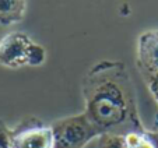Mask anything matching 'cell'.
Segmentation results:
<instances>
[{"mask_svg":"<svg viewBox=\"0 0 158 148\" xmlns=\"http://www.w3.org/2000/svg\"><path fill=\"white\" fill-rule=\"evenodd\" d=\"M136 63L143 77L158 73V30L147 31L139 36Z\"/></svg>","mask_w":158,"mask_h":148,"instance_id":"obj_5","label":"cell"},{"mask_svg":"<svg viewBox=\"0 0 158 148\" xmlns=\"http://www.w3.org/2000/svg\"><path fill=\"white\" fill-rule=\"evenodd\" d=\"M11 148H53L52 127L36 116H27L11 129Z\"/></svg>","mask_w":158,"mask_h":148,"instance_id":"obj_4","label":"cell"},{"mask_svg":"<svg viewBox=\"0 0 158 148\" xmlns=\"http://www.w3.org/2000/svg\"><path fill=\"white\" fill-rule=\"evenodd\" d=\"M125 142L127 148H158V131L144 130L126 134Z\"/></svg>","mask_w":158,"mask_h":148,"instance_id":"obj_7","label":"cell"},{"mask_svg":"<svg viewBox=\"0 0 158 148\" xmlns=\"http://www.w3.org/2000/svg\"><path fill=\"white\" fill-rule=\"evenodd\" d=\"M84 113L104 134L126 136L144 130L136 99V89L125 63L102 60L85 73L81 81Z\"/></svg>","mask_w":158,"mask_h":148,"instance_id":"obj_1","label":"cell"},{"mask_svg":"<svg viewBox=\"0 0 158 148\" xmlns=\"http://www.w3.org/2000/svg\"><path fill=\"white\" fill-rule=\"evenodd\" d=\"M0 148H11V129L0 119Z\"/></svg>","mask_w":158,"mask_h":148,"instance_id":"obj_9","label":"cell"},{"mask_svg":"<svg viewBox=\"0 0 158 148\" xmlns=\"http://www.w3.org/2000/svg\"><path fill=\"white\" fill-rule=\"evenodd\" d=\"M143 78H144V81H146L147 87H148L150 94L152 95L154 101L157 102V105H158V73L150 74V76H146V77H143Z\"/></svg>","mask_w":158,"mask_h":148,"instance_id":"obj_10","label":"cell"},{"mask_svg":"<svg viewBox=\"0 0 158 148\" xmlns=\"http://www.w3.org/2000/svg\"><path fill=\"white\" fill-rule=\"evenodd\" d=\"M53 148H84L91 140L99 137L97 129L85 113L59 119L51 125Z\"/></svg>","mask_w":158,"mask_h":148,"instance_id":"obj_3","label":"cell"},{"mask_svg":"<svg viewBox=\"0 0 158 148\" xmlns=\"http://www.w3.org/2000/svg\"><path fill=\"white\" fill-rule=\"evenodd\" d=\"M46 60V51L24 32H10L0 41V66L20 68L41 66Z\"/></svg>","mask_w":158,"mask_h":148,"instance_id":"obj_2","label":"cell"},{"mask_svg":"<svg viewBox=\"0 0 158 148\" xmlns=\"http://www.w3.org/2000/svg\"><path fill=\"white\" fill-rule=\"evenodd\" d=\"M27 11L25 0H0V25L9 27L24 20Z\"/></svg>","mask_w":158,"mask_h":148,"instance_id":"obj_6","label":"cell"},{"mask_svg":"<svg viewBox=\"0 0 158 148\" xmlns=\"http://www.w3.org/2000/svg\"><path fill=\"white\" fill-rule=\"evenodd\" d=\"M99 148H127L123 136L104 134L99 137Z\"/></svg>","mask_w":158,"mask_h":148,"instance_id":"obj_8","label":"cell"}]
</instances>
